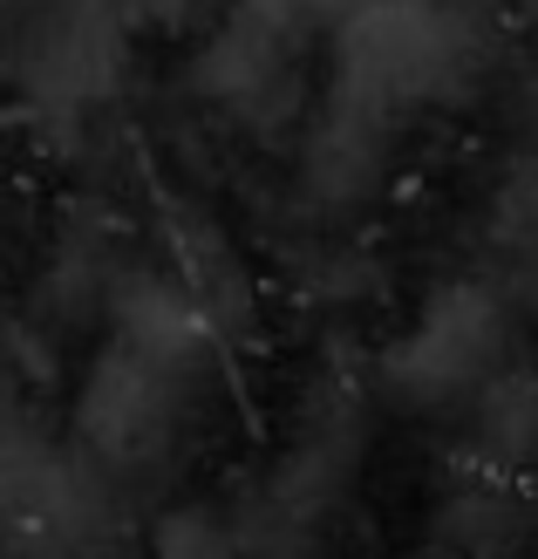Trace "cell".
I'll return each mask as SVG.
<instances>
[{
  "mask_svg": "<svg viewBox=\"0 0 538 559\" xmlns=\"http://www.w3.org/2000/svg\"><path fill=\"white\" fill-rule=\"evenodd\" d=\"M8 35V75L41 117H89L123 82L130 27L103 0H35Z\"/></svg>",
  "mask_w": 538,
  "mask_h": 559,
  "instance_id": "1",
  "label": "cell"
},
{
  "mask_svg": "<svg viewBox=\"0 0 538 559\" xmlns=\"http://www.w3.org/2000/svg\"><path fill=\"white\" fill-rule=\"evenodd\" d=\"M184 376H191V355H157L144 342H109L89 389H82V409H75V430L89 443V457L109 471H144L151 457H164L178 443L184 424Z\"/></svg>",
  "mask_w": 538,
  "mask_h": 559,
  "instance_id": "2",
  "label": "cell"
},
{
  "mask_svg": "<svg viewBox=\"0 0 538 559\" xmlns=\"http://www.w3.org/2000/svg\"><path fill=\"white\" fill-rule=\"evenodd\" d=\"M504 355V314L485 287H443L416 314V328L388 348V389L403 403L443 409L457 396H485Z\"/></svg>",
  "mask_w": 538,
  "mask_h": 559,
  "instance_id": "3",
  "label": "cell"
},
{
  "mask_svg": "<svg viewBox=\"0 0 538 559\" xmlns=\"http://www.w3.org/2000/svg\"><path fill=\"white\" fill-rule=\"evenodd\" d=\"M198 82L225 103L239 109V117H279L294 96V62H287V41L266 35L260 21L232 14L218 27V41L205 55V69H198Z\"/></svg>",
  "mask_w": 538,
  "mask_h": 559,
  "instance_id": "4",
  "label": "cell"
},
{
  "mask_svg": "<svg viewBox=\"0 0 538 559\" xmlns=\"http://www.w3.org/2000/svg\"><path fill=\"white\" fill-rule=\"evenodd\" d=\"M171 246H178V273H184L178 287H184V300L198 307L205 334H232V328H246V314H252V287H246L239 253L212 233V218H178Z\"/></svg>",
  "mask_w": 538,
  "mask_h": 559,
  "instance_id": "5",
  "label": "cell"
},
{
  "mask_svg": "<svg viewBox=\"0 0 538 559\" xmlns=\"http://www.w3.org/2000/svg\"><path fill=\"white\" fill-rule=\"evenodd\" d=\"M157 559H232V546H225V533L205 512H178L157 533Z\"/></svg>",
  "mask_w": 538,
  "mask_h": 559,
  "instance_id": "6",
  "label": "cell"
},
{
  "mask_svg": "<svg viewBox=\"0 0 538 559\" xmlns=\"http://www.w3.org/2000/svg\"><path fill=\"white\" fill-rule=\"evenodd\" d=\"M27 8H35V0H0V27H14V21H21Z\"/></svg>",
  "mask_w": 538,
  "mask_h": 559,
  "instance_id": "7",
  "label": "cell"
}]
</instances>
